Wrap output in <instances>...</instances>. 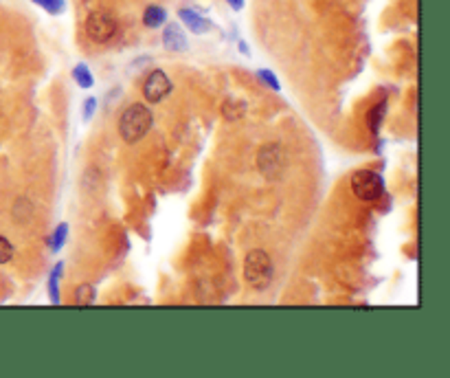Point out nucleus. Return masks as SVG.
<instances>
[{
    "mask_svg": "<svg viewBox=\"0 0 450 378\" xmlns=\"http://www.w3.org/2000/svg\"><path fill=\"white\" fill-rule=\"evenodd\" d=\"M66 236H69V224H66V222L57 224V227H55V231L51 234V238H46L48 249H51L53 253H60V251H62V246H64V242H66Z\"/></svg>",
    "mask_w": 450,
    "mask_h": 378,
    "instance_id": "nucleus-11",
    "label": "nucleus"
},
{
    "mask_svg": "<svg viewBox=\"0 0 450 378\" xmlns=\"http://www.w3.org/2000/svg\"><path fill=\"white\" fill-rule=\"evenodd\" d=\"M385 114H387V102H382L378 106H374L369 110V114H367V126H369V130L374 135L380 133V128H382V121H385Z\"/></svg>",
    "mask_w": 450,
    "mask_h": 378,
    "instance_id": "nucleus-10",
    "label": "nucleus"
},
{
    "mask_svg": "<svg viewBox=\"0 0 450 378\" xmlns=\"http://www.w3.org/2000/svg\"><path fill=\"white\" fill-rule=\"evenodd\" d=\"M257 79H261L266 86L268 88H273V90H281V86H279V79H277V75L273 73V71H268V69H259L257 71Z\"/></svg>",
    "mask_w": 450,
    "mask_h": 378,
    "instance_id": "nucleus-16",
    "label": "nucleus"
},
{
    "mask_svg": "<svg viewBox=\"0 0 450 378\" xmlns=\"http://www.w3.org/2000/svg\"><path fill=\"white\" fill-rule=\"evenodd\" d=\"M97 106H99L97 97H88V100L84 102V108H81V112H84V119H86V121H90V119H93V114H95Z\"/></svg>",
    "mask_w": 450,
    "mask_h": 378,
    "instance_id": "nucleus-18",
    "label": "nucleus"
},
{
    "mask_svg": "<svg viewBox=\"0 0 450 378\" xmlns=\"http://www.w3.org/2000/svg\"><path fill=\"white\" fill-rule=\"evenodd\" d=\"M64 275V262H57L53 266L51 275H48V295H51V302L53 304H60V279Z\"/></svg>",
    "mask_w": 450,
    "mask_h": 378,
    "instance_id": "nucleus-9",
    "label": "nucleus"
},
{
    "mask_svg": "<svg viewBox=\"0 0 450 378\" xmlns=\"http://www.w3.org/2000/svg\"><path fill=\"white\" fill-rule=\"evenodd\" d=\"M31 3H36L38 7H42L46 13H51V15H60L66 9L64 0H31Z\"/></svg>",
    "mask_w": 450,
    "mask_h": 378,
    "instance_id": "nucleus-15",
    "label": "nucleus"
},
{
    "mask_svg": "<svg viewBox=\"0 0 450 378\" xmlns=\"http://www.w3.org/2000/svg\"><path fill=\"white\" fill-rule=\"evenodd\" d=\"M165 20H168V13H165L163 7L158 5H149L143 13V25L149 27V29H158L165 25Z\"/></svg>",
    "mask_w": 450,
    "mask_h": 378,
    "instance_id": "nucleus-8",
    "label": "nucleus"
},
{
    "mask_svg": "<svg viewBox=\"0 0 450 378\" xmlns=\"http://www.w3.org/2000/svg\"><path fill=\"white\" fill-rule=\"evenodd\" d=\"M95 302V288L90 284H81L75 290V304L77 306H90Z\"/></svg>",
    "mask_w": 450,
    "mask_h": 378,
    "instance_id": "nucleus-14",
    "label": "nucleus"
},
{
    "mask_svg": "<svg viewBox=\"0 0 450 378\" xmlns=\"http://www.w3.org/2000/svg\"><path fill=\"white\" fill-rule=\"evenodd\" d=\"M229 5L236 9V11H240L242 7H244V0H229Z\"/></svg>",
    "mask_w": 450,
    "mask_h": 378,
    "instance_id": "nucleus-19",
    "label": "nucleus"
},
{
    "mask_svg": "<svg viewBox=\"0 0 450 378\" xmlns=\"http://www.w3.org/2000/svg\"><path fill=\"white\" fill-rule=\"evenodd\" d=\"M73 79L77 81L79 88H90L95 84V77H93V73L86 64H77V67L73 69Z\"/></svg>",
    "mask_w": 450,
    "mask_h": 378,
    "instance_id": "nucleus-13",
    "label": "nucleus"
},
{
    "mask_svg": "<svg viewBox=\"0 0 450 378\" xmlns=\"http://www.w3.org/2000/svg\"><path fill=\"white\" fill-rule=\"evenodd\" d=\"M163 42H165V46L170 48V51H176V53L187 51V38H185V34H182V29L178 25H174V22H170L168 27H165Z\"/></svg>",
    "mask_w": 450,
    "mask_h": 378,
    "instance_id": "nucleus-7",
    "label": "nucleus"
},
{
    "mask_svg": "<svg viewBox=\"0 0 450 378\" xmlns=\"http://www.w3.org/2000/svg\"><path fill=\"white\" fill-rule=\"evenodd\" d=\"M116 31V22L106 11H93L86 20V34L95 42H108Z\"/></svg>",
    "mask_w": 450,
    "mask_h": 378,
    "instance_id": "nucleus-4",
    "label": "nucleus"
},
{
    "mask_svg": "<svg viewBox=\"0 0 450 378\" xmlns=\"http://www.w3.org/2000/svg\"><path fill=\"white\" fill-rule=\"evenodd\" d=\"M349 185H352V191H354L356 198L362 203H371V201H378L385 196V178L376 172H371V170L354 172Z\"/></svg>",
    "mask_w": 450,
    "mask_h": 378,
    "instance_id": "nucleus-3",
    "label": "nucleus"
},
{
    "mask_svg": "<svg viewBox=\"0 0 450 378\" xmlns=\"http://www.w3.org/2000/svg\"><path fill=\"white\" fill-rule=\"evenodd\" d=\"M178 18L185 22V27L191 31V34H198V36H203L207 34V31H211V20L203 18L200 13H196L193 9H180L178 11Z\"/></svg>",
    "mask_w": 450,
    "mask_h": 378,
    "instance_id": "nucleus-6",
    "label": "nucleus"
},
{
    "mask_svg": "<svg viewBox=\"0 0 450 378\" xmlns=\"http://www.w3.org/2000/svg\"><path fill=\"white\" fill-rule=\"evenodd\" d=\"M154 126V114L143 104H132L123 110L119 119V135L125 143L141 141Z\"/></svg>",
    "mask_w": 450,
    "mask_h": 378,
    "instance_id": "nucleus-1",
    "label": "nucleus"
},
{
    "mask_svg": "<svg viewBox=\"0 0 450 378\" xmlns=\"http://www.w3.org/2000/svg\"><path fill=\"white\" fill-rule=\"evenodd\" d=\"M273 259L271 255L261 251V249H255L246 255L244 259V279L246 284L255 288V290H266L273 282Z\"/></svg>",
    "mask_w": 450,
    "mask_h": 378,
    "instance_id": "nucleus-2",
    "label": "nucleus"
},
{
    "mask_svg": "<svg viewBox=\"0 0 450 378\" xmlns=\"http://www.w3.org/2000/svg\"><path fill=\"white\" fill-rule=\"evenodd\" d=\"M170 93H172V79L168 77V73L156 69L147 75L143 84V97L149 104H161Z\"/></svg>",
    "mask_w": 450,
    "mask_h": 378,
    "instance_id": "nucleus-5",
    "label": "nucleus"
},
{
    "mask_svg": "<svg viewBox=\"0 0 450 378\" xmlns=\"http://www.w3.org/2000/svg\"><path fill=\"white\" fill-rule=\"evenodd\" d=\"M11 257H13V244L5 236H0V264H7V262H11Z\"/></svg>",
    "mask_w": 450,
    "mask_h": 378,
    "instance_id": "nucleus-17",
    "label": "nucleus"
},
{
    "mask_svg": "<svg viewBox=\"0 0 450 378\" xmlns=\"http://www.w3.org/2000/svg\"><path fill=\"white\" fill-rule=\"evenodd\" d=\"M244 112H246V104L240 102V100H226V102L222 104V114H224V117H226L229 121L244 117Z\"/></svg>",
    "mask_w": 450,
    "mask_h": 378,
    "instance_id": "nucleus-12",
    "label": "nucleus"
}]
</instances>
